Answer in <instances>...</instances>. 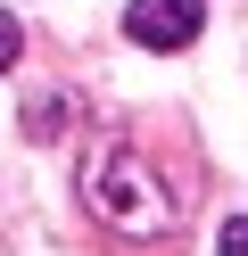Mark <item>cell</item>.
<instances>
[{"label":"cell","instance_id":"obj_1","mask_svg":"<svg viewBox=\"0 0 248 256\" xmlns=\"http://www.w3.org/2000/svg\"><path fill=\"white\" fill-rule=\"evenodd\" d=\"M83 198L116 223V232H165V190L149 182V166L132 149H99L83 166Z\"/></svg>","mask_w":248,"mask_h":256},{"label":"cell","instance_id":"obj_2","mask_svg":"<svg viewBox=\"0 0 248 256\" xmlns=\"http://www.w3.org/2000/svg\"><path fill=\"white\" fill-rule=\"evenodd\" d=\"M124 25H132L141 50H190L198 25H207V8H198V0H132Z\"/></svg>","mask_w":248,"mask_h":256},{"label":"cell","instance_id":"obj_3","mask_svg":"<svg viewBox=\"0 0 248 256\" xmlns=\"http://www.w3.org/2000/svg\"><path fill=\"white\" fill-rule=\"evenodd\" d=\"M17 50H25V34H17V17L0 8V66H17Z\"/></svg>","mask_w":248,"mask_h":256},{"label":"cell","instance_id":"obj_4","mask_svg":"<svg viewBox=\"0 0 248 256\" xmlns=\"http://www.w3.org/2000/svg\"><path fill=\"white\" fill-rule=\"evenodd\" d=\"M223 256H248V223H231V232H223Z\"/></svg>","mask_w":248,"mask_h":256}]
</instances>
